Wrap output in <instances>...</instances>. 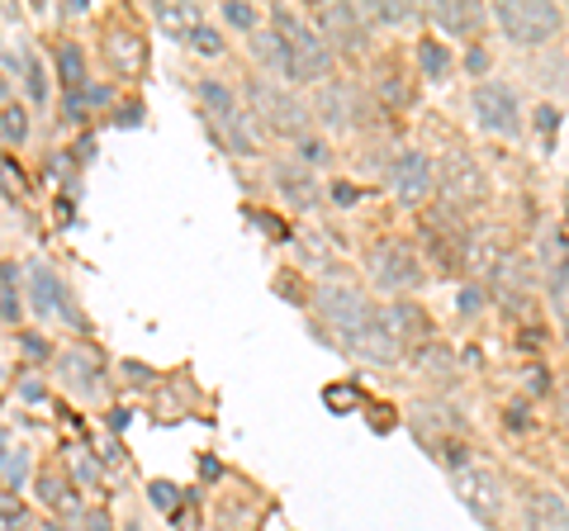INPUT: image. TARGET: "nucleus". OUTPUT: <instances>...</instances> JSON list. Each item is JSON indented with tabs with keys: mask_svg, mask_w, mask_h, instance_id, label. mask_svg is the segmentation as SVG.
Segmentation results:
<instances>
[{
	"mask_svg": "<svg viewBox=\"0 0 569 531\" xmlns=\"http://www.w3.org/2000/svg\"><path fill=\"white\" fill-rule=\"evenodd\" d=\"M276 34L290 47V82H323L332 67V47L319 29H309L299 14L276 10Z\"/></svg>",
	"mask_w": 569,
	"mask_h": 531,
	"instance_id": "nucleus-1",
	"label": "nucleus"
},
{
	"mask_svg": "<svg viewBox=\"0 0 569 531\" xmlns=\"http://www.w3.org/2000/svg\"><path fill=\"white\" fill-rule=\"evenodd\" d=\"M494 20L513 43L541 47L560 29V10L546 6V0H503V6H494Z\"/></svg>",
	"mask_w": 569,
	"mask_h": 531,
	"instance_id": "nucleus-2",
	"label": "nucleus"
},
{
	"mask_svg": "<svg viewBox=\"0 0 569 531\" xmlns=\"http://www.w3.org/2000/svg\"><path fill=\"white\" fill-rule=\"evenodd\" d=\"M319 314H323V323L337 332L346 347H352L356 337L366 332L371 318H375V309L361 299V289H352V285H323L319 289Z\"/></svg>",
	"mask_w": 569,
	"mask_h": 531,
	"instance_id": "nucleus-3",
	"label": "nucleus"
},
{
	"mask_svg": "<svg viewBox=\"0 0 569 531\" xmlns=\"http://www.w3.org/2000/svg\"><path fill=\"white\" fill-rule=\"evenodd\" d=\"M455 489H461V498H465V508L474 512L480 522H489V527H498V518H503V479L498 475H489L484 465H455Z\"/></svg>",
	"mask_w": 569,
	"mask_h": 531,
	"instance_id": "nucleus-4",
	"label": "nucleus"
},
{
	"mask_svg": "<svg viewBox=\"0 0 569 531\" xmlns=\"http://www.w3.org/2000/svg\"><path fill=\"white\" fill-rule=\"evenodd\" d=\"M371 280L379 289H389V295H399V289H414L422 280V266L414 247H399V243H385L371 252Z\"/></svg>",
	"mask_w": 569,
	"mask_h": 531,
	"instance_id": "nucleus-5",
	"label": "nucleus"
},
{
	"mask_svg": "<svg viewBox=\"0 0 569 531\" xmlns=\"http://www.w3.org/2000/svg\"><path fill=\"white\" fill-rule=\"evenodd\" d=\"M474 119H480L489 134H517L522 119H517V95L503 86V82H480L474 86Z\"/></svg>",
	"mask_w": 569,
	"mask_h": 531,
	"instance_id": "nucleus-6",
	"label": "nucleus"
},
{
	"mask_svg": "<svg viewBox=\"0 0 569 531\" xmlns=\"http://www.w3.org/2000/svg\"><path fill=\"white\" fill-rule=\"evenodd\" d=\"M251 105H257V115L280 128V134H290V138H304V128H309V109L294 100V95H284L280 86H251Z\"/></svg>",
	"mask_w": 569,
	"mask_h": 531,
	"instance_id": "nucleus-7",
	"label": "nucleus"
},
{
	"mask_svg": "<svg viewBox=\"0 0 569 531\" xmlns=\"http://www.w3.org/2000/svg\"><path fill=\"white\" fill-rule=\"evenodd\" d=\"M352 347H356L366 361H375V365H394V361L408 357V337L394 332V323H389V318L379 314V309H375V318L366 323V332H361Z\"/></svg>",
	"mask_w": 569,
	"mask_h": 531,
	"instance_id": "nucleus-8",
	"label": "nucleus"
},
{
	"mask_svg": "<svg viewBox=\"0 0 569 531\" xmlns=\"http://www.w3.org/2000/svg\"><path fill=\"white\" fill-rule=\"evenodd\" d=\"M432 181H437V171L432 162H427L422 152H399L394 157V171H389V185H394V195L408 200V204H418L432 195Z\"/></svg>",
	"mask_w": 569,
	"mask_h": 531,
	"instance_id": "nucleus-9",
	"label": "nucleus"
},
{
	"mask_svg": "<svg viewBox=\"0 0 569 531\" xmlns=\"http://www.w3.org/2000/svg\"><path fill=\"white\" fill-rule=\"evenodd\" d=\"M319 34H323L328 43L361 47V43H366V29H361V10H356V6H319Z\"/></svg>",
	"mask_w": 569,
	"mask_h": 531,
	"instance_id": "nucleus-10",
	"label": "nucleus"
},
{
	"mask_svg": "<svg viewBox=\"0 0 569 531\" xmlns=\"http://www.w3.org/2000/svg\"><path fill=\"white\" fill-rule=\"evenodd\" d=\"M319 115L332 128H352L361 119V95H356V86L352 82H328L319 91Z\"/></svg>",
	"mask_w": 569,
	"mask_h": 531,
	"instance_id": "nucleus-11",
	"label": "nucleus"
},
{
	"mask_svg": "<svg viewBox=\"0 0 569 531\" xmlns=\"http://www.w3.org/2000/svg\"><path fill=\"white\" fill-rule=\"evenodd\" d=\"M527 531H569V503L550 489L527 493Z\"/></svg>",
	"mask_w": 569,
	"mask_h": 531,
	"instance_id": "nucleus-12",
	"label": "nucleus"
},
{
	"mask_svg": "<svg viewBox=\"0 0 569 531\" xmlns=\"http://www.w3.org/2000/svg\"><path fill=\"white\" fill-rule=\"evenodd\" d=\"M441 185H447V195L461 200V204L480 200V190H484L480 171H474V162H470L465 152H451V157H447V167H441Z\"/></svg>",
	"mask_w": 569,
	"mask_h": 531,
	"instance_id": "nucleus-13",
	"label": "nucleus"
},
{
	"mask_svg": "<svg viewBox=\"0 0 569 531\" xmlns=\"http://www.w3.org/2000/svg\"><path fill=\"white\" fill-rule=\"evenodd\" d=\"M29 295H34V309H39V314H67V318H72L67 295H62V285H57V276H53L47 266L29 270Z\"/></svg>",
	"mask_w": 569,
	"mask_h": 531,
	"instance_id": "nucleus-14",
	"label": "nucleus"
},
{
	"mask_svg": "<svg viewBox=\"0 0 569 531\" xmlns=\"http://www.w3.org/2000/svg\"><path fill=\"white\" fill-rule=\"evenodd\" d=\"M276 185H280V195L290 200L294 209H309L313 200H319V181L304 171V167H294V162H284L276 167Z\"/></svg>",
	"mask_w": 569,
	"mask_h": 531,
	"instance_id": "nucleus-15",
	"label": "nucleus"
},
{
	"mask_svg": "<svg viewBox=\"0 0 569 531\" xmlns=\"http://www.w3.org/2000/svg\"><path fill=\"white\" fill-rule=\"evenodd\" d=\"M432 20H437V29H447V34H474V29L484 24V10L470 6V0H447V6H432Z\"/></svg>",
	"mask_w": 569,
	"mask_h": 531,
	"instance_id": "nucleus-16",
	"label": "nucleus"
},
{
	"mask_svg": "<svg viewBox=\"0 0 569 531\" xmlns=\"http://www.w3.org/2000/svg\"><path fill=\"white\" fill-rule=\"evenodd\" d=\"M251 47H257V57L266 62L271 72H280L284 82H290V47H284V39L276 34V29H266V34L251 39Z\"/></svg>",
	"mask_w": 569,
	"mask_h": 531,
	"instance_id": "nucleus-17",
	"label": "nucleus"
},
{
	"mask_svg": "<svg viewBox=\"0 0 569 531\" xmlns=\"http://www.w3.org/2000/svg\"><path fill=\"white\" fill-rule=\"evenodd\" d=\"M105 53H109V62H115L119 72H133L138 62H142V39H138V34H124V29H115V34H109V43H105Z\"/></svg>",
	"mask_w": 569,
	"mask_h": 531,
	"instance_id": "nucleus-18",
	"label": "nucleus"
},
{
	"mask_svg": "<svg viewBox=\"0 0 569 531\" xmlns=\"http://www.w3.org/2000/svg\"><path fill=\"white\" fill-rule=\"evenodd\" d=\"M157 24L171 29V34H181V39H195V29L204 20H200L195 6H157Z\"/></svg>",
	"mask_w": 569,
	"mask_h": 531,
	"instance_id": "nucleus-19",
	"label": "nucleus"
},
{
	"mask_svg": "<svg viewBox=\"0 0 569 531\" xmlns=\"http://www.w3.org/2000/svg\"><path fill=\"white\" fill-rule=\"evenodd\" d=\"M200 95H204V105L214 109V124H218V128H224L228 119L243 115V109H237V100H233V91H228L224 82H204V86H200Z\"/></svg>",
	"mask_w": 569,
	"mask_h": 531,
	"instance_id": "nucleus-20",
	"label": "nucleus"
},
{
	"mask_svg": "<svg viewBox=\"0 0 569 531\" xmlns=\"http://www.w3.org/2000/svg\"><path fill=\"white\" fill-rule=\"evenodd\" d=\"M57 76H62V86H67V91H82V82H86V57H82V47H76V43H62Z\"/></svg>",
	"mask_w": 569,
	"mask_h": 531,
	"instance_id": "nucleus-21",
	"label": "nucleus"
},
{
	"mask_svg": "<svg viewBox=\"0 0 569 531\" xmlns=\"http://www.w3.org/2000/svg\"><path fill=\"white\" fill-rule=\"evenodd\" d=\"M57 370L76 384V390H90L95 375H100V365H95L90 357H82V351H67V357H57Z\"/></svg>",
	"mask_w": 569,
	"mask_h": 531,
	"instance_id": "nucleus-22",
	"label": "nucleus"
},
{
	"mask_svg": "<svg viewBox=\"0 0 569 531\" xmlns=\"http://www.w3.org/2000/svg\"><path fill=\"white\" fill-rule=\"evenodd\" d=\"M418 62H422V72H427V76H437V82L451 72V53H447V47H441L437 39L418 43Z\"/></svg>",
	"mask_w": 569,
	"mask_h": 531,
	"instance_id": "nucleus-23",
	"label": "nucleus"
},
{
	"mask_svg": "<svg viewBox=\"0 0 569 531\" xmlns=\"http://www.w3.org/2000/svg\"><path fill=\"white\" fill-rule=\"evenodd\" d=\"M0 318H6V323L20 318V295H14V270L10 266H0Z\"/></svg>",
	"mask_w": 569,
	"mask_h": 531,
	"instance_id": "nucleus-24",
	"label": "nucleus"
},
{
	"mask_svg": "<svg viewBox=\"0 0 569 531\" xmlns=\"http://www.w3.org/2000/svg\"><path fill=\"white\" fill-rule=\"evenodd\" d=\"M39 493H43V503H47V508H76V498H72V489H67V485H62V479H57V475H43V479H39Z\"/></svg>",
	"mask_w": 569,
	"mask_h": 531,
	"instance_id": "nucleus-25",
	"label": "nucleus"
},
{
	"mask_svg": "<svg viewBox=\"0 0 569 531\" xmlns=\"http://www.w3.org/2000/svg\"><path fill=\"white\" fill-rule=\"evenodd\" d=\"M550 299H556L560 314H569V256H560V262L550 266Z\"/></svg>",
	"mask_w": 569,
	"mask_h": 531,
	"instance_id": "nucleus-26",
	"label": "nucleus"
},
{
	"mask_svg": "<svg viewBox=\"0 0 569 531\" xmlns=\"http://www.w3.org/2000/svg\"><path fill=\"white\" fill-rule=\"evenodd\" d=\"M366 14H371V20H379V24H408V20H414V6H389V0H375V6H366Z\"/></svg>",
	"mask_w": 569,
	"mask_h": 531,
	"instance_id": "nucleus-27",
	"label": "nucleus"
},
{
	"mask_svg": "<svg viewBox=\"0 0 569 531\" xmlns=\"http://www.w3.org/2000/svg\"><path fill=\"white\" fill-rule=\"evenodd\" d=\"M323 404H328L332 413H346V408H356V404H361V394H356V390H346V384H328V390H323Z\"/></svg>",
	"mask_w": 569,
	"mask_h": 531,
	"instance_id": "nucleus-28",
	"label": "nucleus"
},
{
	"mask_svg": "<svg viewBox=\"0 0 569 531\" xmlns=\"http://www.w3.org/2000/svg\"><path fill=\"white\" fill-rule=\"evenodd\" d=\"M148 493H152V503L162 508V512H176V508H181V489H176V485H167V479H152V489H148Z\"/></svg>",
	"mask_w": 569,
	"mask_h": 531,
	"instance_id": "nucleus-29",
	"label": "nucleus"
},
{
	"mask_svg": "<svg viewBox=\"0 0 569 531\" xmlns=\"http://www.w3.org/2000/svg\"><path fill=\"white\" fill-rule=\"evenodd\" d=\"M0 134H6L10 142H20V138L29 134V119H24V109H6V115H0Z\"/></svg>",
	"mask_w": 569,
	"mask_h": 531,
	"instance_id": "nucleus-30",
	"label": "nucleus"
},
{
	"mask_svg": "<svg viewBox=\"0 0 569 531\" xmlns=\"http://www.w3.org/2000/svg\"><path fill=\"white\" fill-rule=\"evenodd\" d=\"M24 456H14V450H6V456H0V485H20L24 479Z\"/></svg>",
	"mask_w": 569,
	"mask_h": 531,
	"instance_id": "nucleus-31",
	"label": "nucleus"
},
{
	"mask_svg": "<svg viewBox=\"0 0 569 531\" xmlns=\"http://www.w3.org/2000/svg\"><path fill=\"white\" fill-rule=\"evenodd\" d=\"M224 20L237 24V29H251V24H257V10L243 6V0H228V6H224Z\"/></svg>",
	"mask_w": 569,
	"mask_h": 531,
	"instance_id": "nucleus-32",
	"label": "nucleus"
},
{
	"mask_svg": "<svg viewBox=\"0 0 569 531\" xmlns=\"http://www.w3.org/2000/svg\"><path fill=\"white\" fill-rule=\"evenodd\" d=\"M195 47H200V53H218V47H224V39H218V29L200 24V29H195Z\"/></svg>",
	"mask_w": 569,
	"mask_h": 531,
	"instance_id": "nucleus-33",
	"label": "nucleus"
},
{
	"mask_svg": "<svg viewBox=\"0 0 569 531\" xmlns=\"http://www.w3.org/2000/svg\"><path fill=\"white\" fill-rule=\"evenodd\" d=\"M536 128H541V134H556V128H560V109L541 105V109H536Z\"/></svg>",
	"mask_w": 569,
	"mask_h": 531,
	"instance_id": "nucleus-34",
	"label": "nucleus"
},
{
	"mask_svg": "<svg viewBox=\"0 0 569 531\" xmlns=\"http://www.w3.org/2000/svg\"><path fill=\"white\" fill-rule=\"evenodd\" d=\"M43 67H39V62H29V95H34V100H43Z\"/></svg>",
	"mask_w": 569,
	"mask_h": 531,
	"instance_id": "nucleus-35",
	"label": "nucleus"
},
{
	"mask_svg": "<svg viewBox=\"0 0 569 531\" xmlns=\"http://www.w3.org/2000/svg\"><path fill=\"white\" fill-rule=\"evenodd\" d=\"M24 351H29L34 361H43V357H47V342H43V337H34V332H24Z\"/></svg>",
	"mask_w": 569,
	"mask_h": 531,
	"instance_id": "nucleus-36",
	"label": "nucleus"
},
{
	"mask_svg": "<svg viewBox=\"0 0 569 531\" xmlns=\"http://www.w3.org/2000/svg\"><path fill=\"white\" fill-rule=\"evenodd\" d=\"M332 200H337V204H356L361 195H356V185H346V181H337V185H332Z\"/></svg>",
	"mask_w": 569,
	"mask_h": 531,
	"instance_id": "nucleus-37",
	"label": "nucleus"
},
{
	"mask_svg": "<svg viewBox=\"0 0 569 531\" xmlns=\"http://www.w3.org/2000/svg\"><path fill=\"white\" fill-rule=\"evenodd\" d=\"M461 309L465 314H480V289H461Z\"/></svg>",
	"mask_w": 569,
	"mask_h": 531,
	"instance_id": "nucleus-38",
	"label": "nucleus"
},
{
	"mask_svg": "<svg viewBox=\"0 0 569 531\" xmlns=\"http://www.w3.org/2000/svg\"><path fill=\"white\" fill-rule=\"evenodd\" d=\"M465 62H470V72H484V67H489V53H484V47H470Z\"/></svg>",
	"mask_w": 569,
	"mask_h": 531,
	"instance_id": "nucleus-39",
	"label": "nucleus"
},
{
	"mask_svg": "<svg viewBox=\"0 0 569 531\" xmlns=\"http://www.w3.org/2000/svg\"><path fill=\"white\" fill-rule=\"evenodd\" d=\"M86 527H90V531H109V518H105V512H90Z\"/></svg>",
	"mask_w": 569,
	"mask_h": 531,
	"instance_id": "nucleus-40",
	"label": "nucleus"
},
{
	"mask_svg": "<svg viewBox=\"0 0 569 531\" xmlns=\"http://www.w3.org/2000/svg\"><path fill=\"white\" fill-rule=\"evenodd\" d=\"M124 531H142V527H138V522H129V527H124Z\"/></svg>",
	"mask_w": 569,
	"mask_h": 531,
	"instance_id": "nucleus-41",
	"label": "nucleus"
},
{
	"mask_svg": "<svg viewBox=\"0 0 569 531\" xmlns=\"http://www.w3.org/2000/svg\"><path fill=\"white\" fill-rule=\"evenodd\" d=\"M57 531H76V527H57Z\"/></svg>",
	"mask_w": 569,
	"mask_h": 531,
	"instance_id": "nucleus-42",
	"label": "nucleus"
}]
</instances>
